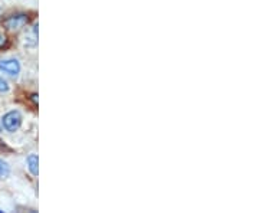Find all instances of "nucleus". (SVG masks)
Here are the masks:
<instances>
[{
	"label": "nucleus",
	"instance_id": "11",
	"mask_svg": "<svg viewBox=\"0 0 259 213\" xmlns=\"http://www.w3.org/2000/svg\"><path fill=\"white\" fill-rule=\"evenodd\" d=\"M0 213H1V211H0Z\"/></svg>",
	"mask_w": 259,
	"mask_h": 213
},
{
	"label": "nucleus",
	"instance_id": "4",
	"mask_svg": "<svg viewBox=\"0 0 259 213\" xmlns=\"http://www.w3.org/2000/svg\"><path fill=\"white\" fill-rule=\"evenodd\" d=\"M39 158L36 154H30L28 157V167H29V171L33 174V176H38V173H39Z\"/></svg>",
	"mask_w": 259,
	"mask_h": 213
},
{
	"label": "nucleus",
	"instance_id": "9",
	"mask_svg": "<svg viewBox=\"0 0 259 213\" xmlns=\"http://www.w3.org/2000/svg\"><path fill=\"white\" fill-rule=\"evenodd\" d=\"M1 14H3V10H1V7H0V19H1Z\"/></svg>",
	"mask_w": 259,
	"mask_h": 213
},
{
	"label": "nucleus",
	"instance_id": "7",
	"mask_svg": "<svg viewBox=\"0 0 259 213\" xmlns=\"http://www.w3.org/2000/svg\"><path fill=\"white\" fill-rule=\"evenodd\" d=\"M6 46H7V38H6L4 35L0 33V51H1L3 48H6Z\"/></svg>",
	"mask_w": 259,
	"mask_h": 213
},
{
	"label": "nucleus",
	"instance_id": "5",
	"mask_svg": "<svg viewBox=\"0 0 259 213\" xmlns=\"http://www.w3.org/2000/svg\"><path fill=\"white\" fill-rule=\"evenodd\" d=\"M10 174V167L7 166L6 161L0 160V179H6Z\"/></svg>",
	"mask_w": 259,
	"mask_h": 213
},
{
	"label": "nucleus",
	"instance_id": "10",
	"mask_svg": "<svg viewBox=\"0 0 259 213\" xmlns=\"http://www.w3.org/2000/svg\"><path fill=\"white\" fill-rule=\"evenodd\" d=\"M0 133H1V124H0Z\"/></svg>",
	"mask_w": 259,
	"mask_h": 213
},
{
	"label": "nucleus",
	"instance_id": "3",
	"mask_svg": "<svg viewBox=\"0 0 259 213\" xmlns=\"http://www.w3.org/2000/svg\"><path fill=\"white\" fill-rule=\"evenodd\" d=\"M0 71L10 75V76H16L20 72V64L17 59H6V61H0Z\"/></svg>",
	"mask_w": 259,
	"mask_h": 213
},
{
	"label": "nucleus",
	"instance_id": "1",
	"mask_svg": "<svg viewBox=\"0 0 259 213\" xmlns=\"http://www.w3.org/2000/svg\"><path fill=\"white\" fill-rule=\"evenodd\" d=\"M1 126L9 133L17 131L22 126V114L19 111H9L7 114H4L1 118Z\"/></svg>",
	"mask_w": 259,
	"mask_h": 213
},
{
	"label": "nucleus",
	"instance_id": "6",
	"mask_svg": "<svg viewBox=\"0 0 259 213\" xmlns=\"http://www.w3.org/2000/svg\"><path fill=\"white\" fill-rule=\"evenodd\" d=\"M7 91H9V84L3 78H0V92H7Z\"/></svg>",
	"mask_w": 259,
	"mask_h": 213
},
{
	"label": "nucleus",
	"instance_id": "8",
	"mask_svg": "<svg viewBox=\"0 0 259 213\" xmlns=\"http://www.w3.org/2000/svg\"><path fill=\"white\" fill-rule=\"evenodd\" d=\"M38 95H32V100H33V102H35V105H38V98H36Z\"/></svg>",
	"mask_w": 259,
	"mask_h": 213
},
{
	"label": "nucleus",
	"instance_id": "2",
	"mask_svg": "<svg viewBox=\"0 0 259 213\" xmlns=\"http://www.w3.org/2000/svg\"><path fill=\"white\" fill-rule=\"evenodd\" d=\"M29 22V17L26 13H16L6 17L3 20V26L9 30H17V29L23 28Z\"/></svg>",
	"mask_w": 259,
	"mask_h": 213
}]
</instances>
